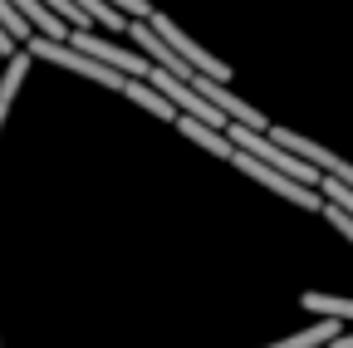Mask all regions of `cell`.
Segmentation results:
<instances>
[{
  "mask_svg": "<svg viewBox=\"0 0 353 348\" xmlns=\"http://www.w3.org/2000/svg\"><path fill=\"white\" fill-rule=\"evenodd\" d=\"M152 30H157V34H162V39H167V45L182 54L192 69H201V74H211V79H221V83H231V79H236V74H231V64H221L211 50H201V45H196L192 34H182L172 15H162V10H157V15H152Z\"/></svg>",
  "mask_w": 353,
  "mask_h": 348,
  "instance_id": "cell-4",
  "label": "cell"
},
{
  "mask_svg": "<svg viewBox=\"0 0 353 348\" xmlns=\"http://www.w3.org/2000/svg\"><path fill=\"white\" fill-rule=\"evenodd\" d=\"M0 25H6V30H10V34L20 39V45H25L30 34H34V25H30V20L20 15V6H15V0H0Z\"/></svg>",
  "mask_w": 353,
  "mask_h": 348,
  "instance_id": "cell-7",
  "label": "cell"
},
{
  "mask_svg": "<svg viewBox=\"0 0 353 348\" xmlns=\"http://www.w3.org/2000/svg\"><path fill=\"white\" fill-rule=\"evenodd\" d=\"M231 167H236V172H245L250 182H260L265 192H275L280 201H294L299 211H324V206H329V196H324L319 187H309V182L290 177V172H280V167H270V162H260V157H255V152H245V147H236Z\"/></svg>",
  "mask_w": 353,
  "mask_h": 348,
  "instance_id": "cell-2",
  "label": "cell"
},
{
  "mask_svg": "<svg viewBox=\"0 0 353 348\" xmlns=\"http://www.w3.org/2000/svg\"><path fill=\"white\" fill-rule=\"evenodd\" d=\"M299 304H304L309 314H319V319H343V324H353V299H348V294H319V289H309Z\"/></svg>",
  "mask_w": 353,
  "mask_h": 348,
  "instance_id": "cell-6",
  "label": "cell"
},
{
  "mask_svg": "<svg viewBox=\"0 0 353 348\" xmlns=\"http://www.w3.org/2000/svg\"><path fill=\"white\" fill-rule=\"evenodd\" d=\"M15 54H20V39H15L6 25H0V59H15Z\"/></svg>",
  "mask_w": 353,
  "mask_h": 348,
  "instance_id": "cell-10",
  "label": "cell"
},
{
  "mask_svg": "<svg viewBox=\"0 0 353 348\" xmlns=\"http://www.w3.org/2000/svg\"><path fill=\"white\" fill-rule=\"evenodd\" d=\"M270 133L290 147V152H299L304 162H314L324 177H339V182H353V162H343L339 152H329L324 143H314V138H304V133H290V127H270Z\"/></svg>",
  "mask_w": 353,
  "mask_h": 348,
  "instance_id": "cell-5",
  "label": "cell"
},
{
  "mask_svg": "<svg viewBox=\"0 0 353 348\" xmlns=\"http://www.w3.org/2000/svg\"><path fill=\"white\" fill-rule=\"evenodd\" d=\"M324 216H329V226H334L339 236H348V240H353V211H343L339 201H329V206H324Z\"/></svg>",
  "mask_w": 353,
  "mask_h": 348,
  "instance_id": "cell-8",
  "label": "cell"
},
{
  "mask_svg": "<svg viewBox=\"0 0 353 348\" xmlns=\"http://www.w3.org/2000/svg\"><path fill=\"white\" fill-rule=\"evenodd\" d=\"M25 50H30L34 59H50V64H59V69H69V74L94 79V83H103V89H113V94H128V83H132V74H123V69H113V64H103V59H94V54L74 50L69 39L30 34V39H25Z\"/></svg>",
  "mask_w": 353,
  "mask_h": 348,
  "instance_id": "cell-1",
  "label": "cell"
},
{
  "mask_svg": "<svg viewBox=\"0 0 353 348\" xmlns=\"http://www.w3.org/2000/svg\"><path fill=\"white\" fill-rule=\"evenodd\" d=\"M108 6H113V10H123L128 20H152V15H157L148 0H108Z\"/></svg>",
  "mask_w": 353,
  "mask_h": 348,
  "instance_id": "cell-9",
  "label": "cell"
},
{
  "mask_svg": "<svg viewBox=\"0 0 353 348\" xmlns=\"http://www.w3.org/2000/svg\"><path fill=\"white\" fill-rule=\"evenodd\" d=\"M74 50H83V54H94V59H103V64H113V69H123V74H132V79H148L157 64L143 54V50H128V45H108V39L88 25V30H69L64 34Z\"/></svg>",
  "mask_w": 353,
  "mask_h": 348,
  "instance_id": "cell-3",
  "label": "cell"
}]
</instances>
